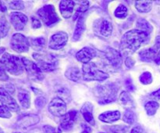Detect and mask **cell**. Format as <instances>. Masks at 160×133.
Wrapping results in <instances>:
<instances>
[{
  "label": "cell",
  "mask_w": 160,
  "mask_h": 133,
  "mask_svg": "<svg viewBox=\"0 0 160 133\" xmlns=\"http://www.w3.org/2000/svg\"><path fill=\"white\" fill-rule=\"evenodd\" d=\"M75 3L73 1H61L59 5L61 14L64 18H70L73 13Z\"/></svg>",
  "instance_id": "cell-18"
},
{
  "label": "cell",
  "mask_w": 160,
  "mask_h": 133,
  "mask_svg": "<svg viewBox=\"0 0 160 133\" xmlns=\"http://www.w3.org/2000/svg\"><path fill=\"white\" fill-rule=\"evenodd\" d=\"M155 62H156L157 64H160V51L157 54V56H156V59H155Z\"/></svg>",
  "instance_id": "cell-45"
},
{
  "label": "cell",
  "mask_w": 160,
  "mask_h": 133,
  "mask_svg": "<svg viewBox=\"0 0 160 133\" xmlns=\"http://www.w3.org/2000/svg\"><path fill=\"white\" fill-rule=\"evenodd\" d=\"M159 107V104L156 101H149L145 104V108L147 114L149 116H153L157 112Z\"/></svg>",
  "instance_id": "cell-29"
},
{
  "label": "cell",
  "mask_w": 160,
  "mask_h": 133,
  "mask_svg": "<svg viewBox=\"0 0 160 133\" xmlns=\"http://www.w3.org/2000/svg\"><path fill=\"white\" fill-rule=\"evenodd\" d=\"M16 133H20V132H16Z\"/></svg>",
  "instance_id": "cell-48"
},
{
  "label": "cell",
  "mask_w": 160,
  "mask_h": 133,
  "mask_svg": "<svg viewBox=\"0 0 160 133\" xmlns=\"http://www.w3.org/2000/svg\"><path fill=\"white\" fill-rule=\"evenodd\" d=\"M33 57L39 68L44 71H52L57 68L58 59L51 53H34Z\"/></svg>",
  "instance_id": "cell-3"
},
{
  "label": "cell",
  "mask_w": 160,
  "mask_h": 133,
  "mask_svg": "<svg viewBox=\"0 0 160 133\" xmlns=\"http://www.w3.org/2000/svg\"><path fill=\"white\" fill-rule=\"evenodd\" d=\"M120 118V113L118 110L114 111H107L104 112L98 116V119L106 123H112Z\"/></svg>",
  "instance_id": "cell-20"
},
{
  "label": "cell",
  "mask_w": 160,
  "mask_h": 133,
  "mask_svg": "<svg viewBox=\"0 0 160 133\" xmlns=\"http://www.w3.org/2000/svg\"><path fill=\"white\" fill-rule=\"evenodd\" d=\"M139 79L143 84H149L152 82V76L150 72H144L141 74Z\"/></svg>",
  "instance_id": "cell-33"
},
{
  "label": "cell",
  "mask_w": 160,
  "mask_h": 133,
  "mask_svg": "<svg viewBox=\"0 0 160 133\" xmlns=\"http://www.w3.org/2000/svg\"><path fill=\"white\" fill-rule=\"evenodd\" d=\"M22 62L24 66V69L28 72V75L31 79L36 81H42L43 79L44 74L42 73V70L39 68L37 64L26 57L22 58Z\"/></svg>",
  "instance_id": "cell-7"
},
{
  "label": "cell",
  "mask_w": 160,
  "mask_h": 133,
  "mask_svg": "<svg viewBox=\"0 0 160 133\" xmlns=\"http://www.w3.org/2000/svg\"><path fill=\"white\" fill-rule=\"evenodd\" d=\"M96 56V51L90 47H84L82 49L78 52L76 54V58L78 61L83 63L84 64L90 63V61Z\"/></svg>",
  "instance_id": "cell-15"
},
{
  "label": "cell",
  "mask_w": 160,
  "mask_h": 133,
  "mask_svg": "<svg viewBox=\"0 0 160 133\" xmlns=\"http://www.w3.org/2000/svg\"><path fill=\"white\" fill-rule=\"evenodd\" d=\"M105 55H106V59L109 60L112 67H117V68L121 67L123 59H122L121 53L118 50L111 48V47H107L105 50Z\"/></svg>",
  "instance_id": "cell-12"
},
{
  "label": "cell",
  "mask_w": 160,
  "mask_h": 133,
  "mask_svg": "<svg viewBox=\"0 0 160 133\" xmlns=\"http://www.w3.org/2000/svg\"><path fill=\"white\" fill-rule=\"evenodd\" d=\"M0 102L9 110L14 111V112L20 110V107L17 101L11 96L9 92L3 88H0Z\"/></svg>",
  "instance_id": "cell-11"
},
{
  "label": "cell",
  "mask_w": 160,
  "mask_h": 133,
  "mask_svg": "<svg viewBox=\"0 0 160 133\" xmlns=\"http://www.w3.org/2000/svg\"><path fill=\"white\" fill-rule=\"evenodd\" d=\"M151 96L155 97V98H157V99H160V89H159V90L152 92V93L151 94Z\"/></svg>",
  "instance_id": "cell-44"
},
{
  "label": "cell",
  "mask_w": 160,
  "mask_h": 133,
  "mask_svg": "<svg viewBox=\"0 0 160 133\" xmlns=\"http://www.w3.org/2000/svg\"><path fill=\"white\" fill-rule=\"evenodd\" d=\"M39 122V117L35 114H28L23 116L17 122V125L22 128H27Z\"/></svg>",
  "instance_id": "cell-16"
},
{
  "label": "cell",
  "mask_w": 160,
  "mask_h": 133,
  "mask_svg": "<svg viewBox=\"0 0 160 133\" xmlns=\"http://www.w3.org/2000/svg\"><path fill=\"white\" fill-rule=\"evenodd\" d=\"M114 14H115V16L117 18L124 19L126 18L127 16H128V8L126 7V6H124V5L123 4H120V6L117 8Z\"/></svg>",
  "instance_id": "cell-30"
},
{
  "label": "cell",
  "mask_w": 160,
  "mask_h": 133,
  "mask_svg": "<svg viewBox=\"0 0 160 133\" xmlns=\"http://www.w3.org/2000/svg\"><path fill=\"white\" fill-rule=\"evenodd\" d=\"M85 30V23H84V18L83 17H80L78 19V21L77 23L76 28H75V31L73 32V41L76 42L78 39L81 38V34Z\"/></svg>",
  "instance_id": "cell-21"
},
{
  "label": "cell",
  "mask_w": 160,
  "mask_h": 133,
  "mask_svg": "<svg viewBox=\"0 0 160 133\" xmlns=\"http://www.w3.org/2000/svg\"><path fill=\"white\" fill-rule=\"evenodd\" d=\"M48 110L56 117H62L67 114V104L62 99L56 97L48 104Z\"/></svg>",
  "instance_id": "cell-9"
},
{
  "label": "cell",
  "mask_w": 160,
  "mask_h": 133,
  "mask_svg": "<svg viewBox=\"0 0 160 133\" xmlns=\"http://www.w3.org/2000/svg\"><path fill=\"white\" fill-rule=\"evenodd\" d=\"M9 23L5 17H2L0 18V38H5L8 34L9 31Z\"/></svg>",
  "instance_id": "cell-28"
},
{
  "label": "cell",
  "mask_w": 160,
  "mask_h": 133,
  "mask_svg": "<svg viewBox=\"0 0 160 133\" xmlns=\"http://www.w3.org/2000/svg\"><path fill=\"white\" fill-rule=\"evenodd\" d=\"M81 127H82V131L81 133H91L92 132V128L87 125L86 124H81Z\"/></svg>",
  "instance_id": "cell-42"
},
{
  "label": "cell",
  "mask_w": 160,
  "mask_h": 133,
  "mask_svg": "<svg viewBox=\"0 0 160 133\" xmlns=\"http://www.w3.org/2000/svg\"><path fill=\"white\" fill-rule=\"evenodd\" d=\"M78 118V113L76 110H71L67 113L65 115L62 117L60 121L61 129L64 131H68L73 128V125Z\"/></svg>",
  "instance_id": "cell-14"
},
{
  "label": "cell",
  "mask_w": 160,
  "mask_h": 133,
  "mask_svg": "<svg viewBox=\"0 0 160 133\" xmlns=\"http://www.w3.org/2000/svg\"><path fill=\"white\" fill-rule=\"evenodd\" d=\"M131 133H146V132H145V131L142 128V127L136 126L131 130Z\"/></svg>",
  "instance_id": "cell-43"
},
{
  "label": "cell",
  "mask_w": 160,
  "mask_h": 133,
  "mask_svg": "<svg viewBox=\"0 0 160 133\" xmlns=\"http://www.w3.org/2000/svg\"><path fill=\"white\" fill-rule=\"evenodd\" d=\"M0 62L5 70L12 75H20L24 70L22 59L8 53H3L0 58Z\"/></svg>",
  "instance_id": "cell-2"
},
{
  "label": "cell",
  "mask_w": 160,
  "mask_h": 133,
  "mask_svg": "<svg viewBox=\"0 0 160 133\" xmlns=\"http://www.w3.org/2000/svg\"><path fill=\"white\" fill-rule=\"evenodd\" d=\"M135 64V61L134 60L133 58H131V56H128L126 58V60H125V65L128 67V68H131L133 67Z\"/></svg>",
  "instance_id": "cell-41"
},
{
  "label": "cell",
  "mask_w": 160,
  "mask_h": 133,
  "mask_svg": "<svg viewBox=\"0 0 160 133\" xmlns=\"http://www.w3.org/2000/svg\"><path fill=\"white\" fill-rule=\"evenodd\" d=\"M67 42H68V34L63 31H59L50 38L48 47L54 50L60 49L65 46Z\"/></svg>",
  "instance_id": "cell-10"
},
{
  "label": "cell",
  "mask_w": 160,
  "mask_h": 133,
  "mask_svg": "<svg viewBox=\"0 0 160 133\" xmlns=\"http://www.w3.org/2000/svg\"><path fill=\"white\" fill-rule=\"evenodd\" d=\"M0 133H4V132H3L2 129V128H0Z\"/></svg>",
  "instance_id": "cell-46"
},
{
  "label": "cell",
  "mask_w": 160,
  "mask_h": 133,
  "mask_svg": "<svg viewBox=\"0 0 160 133\" xmlns=\"http://www.w3.org/2000/svg\"><path fill=\"white\" fill-rule=\"evenodd\" d=\"M99 133H104V132H99Z\"/></svg>",
  "instance_id": "cell-47"
},
{
  "label": "cell",
  "mask_w": 160,
  "mask_h": 133,
  "mask_svg": "<svg viewBox=\"0 0 160 133\" xmlns=\"http://www.w3.org/2000/svg\"><path fill=\"white\" fill-rule=\"evenodd\" d=\"M112 25L110 21L107 20H103L100 27V33L105 38H109L112 34Z\"/></svg>",
  "instance_id": "cell-25"
},
{
  "label": "cell",
  "mask_w": 160,
  "mask_h": 133,
  "mask_svg": "<svg viewBox=\"0 0 160 133\" xmlns=\"http://www.w3.org/2000/svg\"><path fill=\"white\" fill-rule=\"evenodd\" d=\"M30 45L33 47L34 49L38 51H42L46 45V40L45 38H37L30 39Z\"/></svg>",
  "instance_id": "cell-27"
},
{
  "label": "cell",
  "mask_w": 160,
  "mask_h": 133,
  "mask_svg": "<svg viewBox=\"0 0 160 133\" xmlns=\"http://www.w3.org/2000/svg\"><path fill=\"white\" fill-rule=\"evenodd\" d=\"M8 79H9V76H8L7 74L6 73V70H5L4 67L2 65L1 62H0V80H1V81H7Z\"/></svg>",
  "instance_id": "cell-39"
},
{
  "label": "cell",
  "mask_w": 160,
  "mask_h": 133,
  "mask_svg": "<svg viewBox=\"0 0 160 133\" xmlns=\"http://www.w3.org/2000/svg\"><path fill=\"white\" fill-rule=\"evenodd\" d=\"M110 131L113 133H128V128L123 125H115L111 127Z\"/></svg>",
  "instance_id": "cell-34"
},
{
  "label": "cell",
  "mask_w": 160,
  "mask_h": 133,
  "mask_svg": "<svg viewBox=\"0 0 160 133\" xmlns=\"http://www.w3.org/2000/svg\"><path fill=\"white\" fill-rule=\"evenodd\" d=\"M10 45L17 53H25L29 50L30 42L28 39L22 34H14L11 38Z\"/></svg>",
  "instance_id": "cell-8"
},
{
  "label": "cell",
  "mask_w": 160,
  "mask_h": 133,
  "mask_svg": "<svg viewBox=\"0 0 160 133\" xmlns=\"http://www.w3.org/2000/svg\"><path fill=\"white\" fill-rule=\"evenodd\" d=\"M43 129L45 133H61L60 130H57L51 125H45Z\"/></svg>",
  "instance_id": "cell-38"
},
{
  "label": "cell",
  "mask_w": 160,
  "mask_h": 133,
  "mask_svg": "<svg viewBox=\"0 0 160 133\" xmlns=\"http://www.w3.org/2000/svg\"><path fill=\"white\" fill-rule=\"evenodd\" d=\"M81 114L84 117V120L90 124L91 125H95V121L93 117V106L91 103H84L81 109Z\"/></svg>",
  "instance_id": "cell-17"
},
{
  "label": "cell",
  "mask_w": 160,
  "mask_h": 133,
  "mask_svg": "<svg viewBox=\"0 0 160 133\" xmlns=\"http://www.w3.org/2000/svg\"><path fill=\"white\" fill-rule=\"evenodd\" d=\"M18 100L23 108L28 109L31 106V95L27 91H20V92H19Z\"/></svg>",
  "instance_id": "cell-23"
},
{
  "label": "cell",
  "mask_w": 160,
  "mask_h": 133,
  "mask_svg": "<svg viewBox=\"0 0 160 133\" xmlns=\"http://www.w3.org/2000/svg\"><path fill=\"white\" fill-rule=\"evenodd\" d=\"M46 104V99L43 96L38 97L35 100V106L38 108H43Z\"/></svg>",
  "instance_id": "cell-37"
},
{
  "label": "cell",
  "mask_w": 160,
  "mask_h": 133,
  "mask_svg": "<svg viewBox=\"0 0 160 133\" xmlns=\"http://www.w3.org/2000/svg\"><path fill=\"white\" fill-rule=\"evenodd\" d=\"M117 89L112 84L99 85L95 89V94L98 98V103L102 104L113 102L117 98Z\"/></svg>",
  "instance_id": "cell-4"
},
{
  "label": "cell",
  "mask_w": 160,
  "mask_h": 133,
  "mask_svg": "<svg viewBox=\"0 0 160 133\" xmlns=\"http://www.w3.org/2000/svg\"><path fill=\"white\" fill-rule=\"evenodd\" d=\"M38 15L47 26H52L59 21V18L52 5H46L38 11Z\"/></svg>",
  "instance_id": "cell-6"
},
{
  "label": "cell",
  "mask_w": 160,
  "mask_h": 133,
  "mask_svg": "<svg viewBox=\"0 0 160 133\" xmlns=\"http://www.w3.org/2000/svg\"><path fill=\"white\" fill-rule=\"evenodd\" d=\"M136 27H137V30L142 31V32L145 33V34L150 35V34L152 31V26L145 19H139L137 20V23H136Z\"/></svg>",
  "instance_id": "cell-22"
},
{
  "label": "cell",
  "mask_w": 160,
  "mask_h": 133,
  "mask_svg": "<svg viewBox=\"0 0 160 133\" xmlns=\"http://www.w3.org/2000/svg\"><path fill=\"white\" fill-rule=\"evenodd\" d=\"M10 22L17 31H21L26 26L28 18L25 14L20 12H12L9 15Z\"/></svg>",
  "instance_id": "cell-13"
},
{
  "label": "cell",
  "mask_w": 160,
  "mask_h": 133,
  "mask_svg": "<svg viewBox=\"0 0 160 133\" xmlns=\"http://www.w3.org/2000/svg\"><path fill=\"white\" fill-rule=\"evenodd\" d=\"M0 117H2V118H10L11 117V113L6 106H0Z\"/></svg>",
  "instance_id": "cell-36"
},
{
  "label": "cell",
  "mask_w": 160,
  "mask_h": 133,
  "mask_svg": "<svg viewBox=\"0 0 160 133\" xmlns=\"http://www.w3.org/2000/svg\"><path fill=\"white\" fill-rule=\"evenodd\" d=\"M83 78L85 81H104L109 78L106 72L98 70L94 63H88L83 65Z\"/></svg>",
  "instance_id": "cell-5"
},
{
  "label": "cell",
  "mask_w": 160,
  "mask_h": 133,
  "mask_svg": "<svg viewBox=\"0 0 160 133\" xmlns=\"http://www.w3.org/2000/svg\"><path fill=\"white\" fill-rule=\"evenodd\" d=\"M9 8L15 10H21L24 8V4L21 1H12L9 3Z\"/></svg>",
  "instance_id": "cell-35"
},
{
  "label": "cell",
  "mask_w": 160,
  "mask_h": 133,
  "mask_svg": "<svg viewBox=\"0 0 160 133\" xmlns=\"http://www.w3.org/2000/svg\"><path fill=\"white\" fill-rule=\"evenodd\" d=\"M123 121L129 125H132L135 120V114L131 109H127L123 114Z\"/></svg>",
  "instance_id": "cell-31"
},
{
  "label": "cell",
  "mask_w": 160,
  "mask_h": 133,
  "mask_svg": "<svg viewBox=\"0 0 160 133\" xmlns=\"http://www.w3.org/2000/svg\"><path fill=\"white\" fill-rule=\"evenodd\" d=\"M135 7L140 13H148L151 11L152 3L150 1H138L135 3Z\"/></svg>",
  "instance_id": "cell-26"
},
{
  "label": "cell",
  "mask_w": 160,
  "mask_h": 133,
  "mask_svg": "<svg viewBox=\"0 0 160 133\" xmlns=\"http://www.w3.org/2000/svg\"><path fill=\"white\" fill-rule=\"evenodd\" d=\"M119 103L124 107L128 109H131V108L135 107V101L132 95L128 92H122L119 96Z\"/></svg>",
  "instance_id": "cell-19"
},
{
  "label": "cell",
  "mask_w": 160,
  "mask_h": 133,
  "mask_svg": "<svg viewBox=\"0 0 160 133\" xmlns=\"http://www.w3.org/2000/svg\"><path fill=\"white\" fill-rule=\"evenodd\" d=\"M77 3H79V4H75L74 6H76L77 13L85 12V11L88 9V6H89L88 1H78Z\"/></svg>",
  "instance_id": "cell-32"
},
{
  "label": "cell",
  "mask_w": 160,
  "mask_h": 133,
  "mask_svg": "<svg viewBox=\"0 0 160 133\" xmlns=\"http://www.w3.org/2000/svg\"><path fill=\"white\" fill-rule=\"evenodd\" d=\"M66 77L73 81H79L81 79V70L78 67H70L65 73Z\"/></svg>",
  "instance_id": "cell-24"
},
{
  "label": "cell",
  "mask_w": 160,
  "mask_h": 133,
  "mask_svg": "<svg viewBox=\"0 0 160 133\" xmlns=\"http://www.w3.org/2000/svg\"><path fill=\"white\" fill-rule=\"evenodd\" d=\"M31 21H32V28H34V29H38V28L42 27V23H41L40 20L36 18V17H31Z\"/></svg>",
  "instance_id": "cell-40"
},
{
  "label": "cell",
  "mask_w": 160,
  "mask_h": 133,
  "mask_svg": "<svg viewBox=\"0 0 160 133\" xmlns=\"http://www.w3.org/2000/svg\"><path fill=\"white\" fill-rule=\"evenodd\" d=\"M148 40V34L137 29L131 30L125 33L122 37L120 42V53L123 56L133 54Z\"/></svg>",
  "instance_id": "cell-1"
}]
</instances>
